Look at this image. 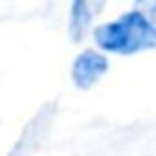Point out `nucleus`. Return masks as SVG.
<instances>
[{
    "label": "nucleus",
    "instance_id": "f257e3e1",
    "mask_svg": "<svg viewBox=\"0 0 156 156\" xmlns=\"http://www.w3.org/2000/svg\"><path fill=\"white\" fill-rule=\"evenodd\" d=\"M94 39L101 49L115 54H137L156 47V24L141 9L120 15L115 22L103 24Z\"/></svg>",
    "mask_w": 156,
    "mask_h": 156
},
{
    "label": "nucleus",
    "instance_id": "f03ea898",
    "mask_svg": "<svg viewBox=\"0 0 156 156\" xmlns=\"http://www.w3.org/2000/svg\"><path fill=\"white\" fill-rule=\"evenodd\" d=\"M107 58L94 49H86L81 51L75 62H73V81L79 86V88H90L94 81H98L105 73H107Z\"/></svg>",
    "mask_w": 156,
    "mask_h": 156
},
{
    "label": "nucleus",
    "instance_id": "7ed1b4c3",
    "mask_svg": "<svg viewBox=\"0 0 156 156\" xmlns=\"http://www.w3.org/2000/svg\"><path fill=\"white\" fill-rule=\"evenodd\" d=\"M90 22H92L90 7L83 2V0H81V2H75L73 9H71V26H69V30H71V34H73L75 41L79 37H83V32L88 30Z\"/></svg>",
    "mask_w": 156,
    "mask_h": 156
}]
</instances>
